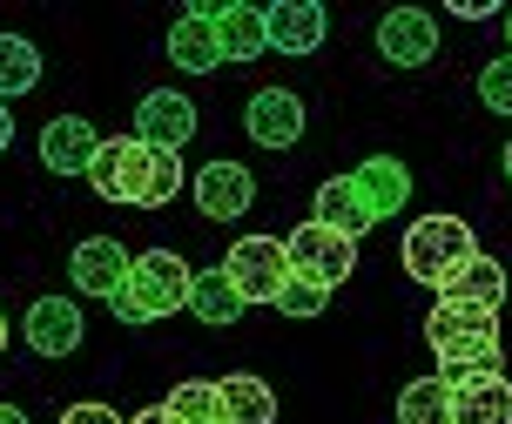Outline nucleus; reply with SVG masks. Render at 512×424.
<instances>
[{"instance_id": "nucleus-1", "label": "nucleus", "mask_w": 512, "mask_h": 424, "mask_svg": "<svg viewBox=\"0 0 512 424\" xmlns=\"http://www.w3.org/2000/svg\"><path fill=\"white\" fill-rule=\"evenodd\" d=\"M88 182H95L102 202L162 209V202H176V189H182V155L176 149H149V142H135V135H115V142H102Z\"/></svg>"}, {"instance_id": "nucleus-2", "label": "nucleus", "mask_w": 512, "mask_h": 424, "mask_svg": "<svg viewBox=\"0 0 512 424\" xmlns=\"http://www.w3.org/2000/svg\"><path fill=\"white\" fill-rule=\"evenodd\" d=\"M425 344L438 350V377H445V384L506 371V350H499V310H479V303L438 297V310L425 317Z\"/></svg>"}, {"instance_id": "nucleus-3", "label": "nucleus", "mask_w": 512, "mask_h": 424, "mask_svg": "<svg viewBox=\"0 0 512 424\" xmlns=\"http://www.w3.org/2000/svg\"><path fill=\"white\" fill-rule=\"evenodd\" d=\"M472 256H479V236H472L465 216H418V223L405 229V243H398L405 276L411 283H432V290H445Z\"/></svg>"}, {"instance_id": "nucleus-4", "label": "nucleus", "mask_w": 512, "mask_h": 424, "mask_svg": "<svg viewBox=\"0 0 512 424\" xmlns=\"http://www.w3.org/2000/svg\"><path fill=\"white\" fill-rule=\"evenodd\" d=\"M189 263H182L176 250H142L135 256V270H128V283L115 290V317L122 324H155V317H176L182 303H189Z\"/></svg>"}, {"instance_id": "nucleus-5", "label": "nucleus", "mask_w": 512, "mask_h": 424, "mask_svg": "<svg viewBox=\"0 0 512 424\" xmlns=\"http://www.w3.org/2000/svg\"><path fill=\"white\" fill-rule=\"evenodd\" d=\"M283 256H290V276H304L317 290H337L344 276L358 270V243L337 236V229H324V223H297L283 236Z\"/></svg>"}, {"instance_id": "nucleus-6", "label": "nucleus", "mask_w": 512, "mask_h": 424, "mask_svg": "<svg viewBox=\"0 0 512 424\" xmlns=\"http://www.w3.org/2000/svg\"><path fill=\"white\" fill-rule=\"evenodd\" d=\"M223 270H230V283H236V297H243V303H270V310H277L283 283H290L283 236H243V243H230Z\"/></svg>"}, {"instance_id": "nucleus-7", "label": "nucleus", "mask_w": 512, "mask_h": 424, "mask_svg": "<svg viewBox=\"0 0 512 424\" xmlns=\"http://www.w3.org/2000/svg\"><path fill=\"white\" fill-rule=\"evenodd\" d=\"M189 135H196V101L176 95V88H149V95L135 101V142H149V149H189Z\"/></svg>"}, {"instance_id": "nucleus-8", "label": "nucleus", "mask_w": 512, "mask_h": 424, "mask_svg": "<svg viewBox=\"0 0 512 424\" xmlns=\"http://www.w3.org/2000/svg\"><path fill=\"white\" fill-rule=\"evenodd\" d=\"M243 128H250L256 149H290V142H304V95H290V88H256L250 108H243Z\"/></svg>"}, {"instance_id": "nucleus-9", "label": "nucleus", "mask_w": 512, "mask_h": 424, "mask_svg": "<svg viewBox=\"0 0 512 424\" xmlns=\"http://www.w3.org/2000/svg\"><path fill=\"white\" fill-rule=\"evenodd\" d=\"M81 303L75 297H41L34 310L21 317V337H27V350L34 357H75L81 350Z\"/></svg>"}, {"instance_id": "nucleus-10", "label": "nucleus", "mask_w": 512, "mask_h": 424, "mask_svg": "<svg viewBox=\"0 0 512 424\" xmlns=\"http://www.w3.org/2000/svg\"><path fill=\"white\" fill-rule=\"evenodd\" d=\"M378 54L391 61V68H425L438 54V21L425 14V7H391L378 21Z\"/></svg>"}, {"instance_id": "nucleus-11", "label": "nucleus", "mask_w": 512, "mask_h": 424, "mask_svg": "<svg viewBox=\"0 0 512 424\" xmlns=\"http://www.w3.org/2000/svg\"><path fill=\"white\" fill-rule=\"evenodd\" d=\"M196 209L203 216H216V223H236V216H250L256 202V175L243 169V162H209V169H196Z\"/></svg>"}, {"instance_id": "nucleus-12", "label": "nucleus", "mask_w": 512, "mask_h": 424, "mask_svg": "<svg viewBox=\"0 0 512 424\" xmlns=\"http://www.w3.org/2000/svg\"><path fill=\"white\" fill-rule=\"evenodd\" d=\"M128 270H135V256H128L115 236H88V243H75V256H68V276H75L81 297H115L128 283Z\"/></svg>"}, {"instance_id": "nucleus-13", "label": "nucleus", "mask_w": 512, "mask_h": 424, "mask_svg": "<svg viewBox=\"0 0 512 424\" xmlns=\"http://www.w3.org/2000/svg\"><path fill=\"white\" fill-rule=\"evenodd\" d=\"M263 27H270V54H317L331 14L317 0H277V7H263Z\"/></svg>"}, {"instance_id": "nucleus-14", "label": "nucleus", "mask_w": 512, "mask_h": 424, "mask_svg": "<svg viewBox=\"0 0 512 424\" xmlns=\"http://www.w3.org/2000/svg\"><path fill=\"white\" fill-rule=\"evenodd\" d=\"M209 21H216V41L230 61H256L270 54V27H263V7H243V0H196Z\"/></svg>"}, {"instance_id": "nucleus-15", "label": "nucleus", "mask_w": 512, "mask_h": 424, "mask_svg": "<svg viewBox=\"0 0 512 424\" xmlns=\"http://www.w3.org/2000/svg\"><path fill=\"white\" fill-rule=\"evenodd\" d=\"M95 155H102V135L81 122V115H54V122L41 128V162H48L54 175H88Z\"/></svg>"}, {"instance_id": "nucleus-16", "label": "nucleus", "mask_w": 512, "mask_h": 424, "mask_svg": "<svg viewBox=\"0 0 512 424\" xmlns=\"http://www.w3.org/2000/svg\"><path fill=\"white\" fill-rule=\"evenodd\" d=\"M169 61L176 68H189V75H216L230 54H223V41H216V21H209L203 7H182L176 27H169Z\"/></svg>"}, {"instance_id": "nucleus-17", "label": "nucleus", "mask_w": 512, "mask_h": 424, "mask_svg": "<svg viewBox=\"0 0 512 424\" xmlns=\"http://www.w3.org/2000/svg\"><path fill=\"white\" fill-rule=\"evenodd\" d=\"M452 424H512V384H506V371L459 377V384H452Z\"/></svg>"}, {"instance_id": "nucleus-18", "label": "nucleus", "mask_w": 512, "mask_h": 424, "mask_svg": "<svg viewBox=\"0 0 512 424\" xmlns=\"http://www.w3.org/2000/svg\"><path fill=\"white\" fill-rule=\"evenodd\" d=\"M351 182H358V196L371 202V216H398V209H405L411 202V169L405 162H398V155H364L358 169H351Z\"/></svg>"}, {"instance_id": "nucleus-19", "label": "nucleus", "mask_w": 512, "mask_h": 424, "mask_svg": "<svg viewBox=\"0 0 512 424\" xmlns=\"http://www.w3.org/2000/svg\"><path fill=\"white\" fill-rule=\"evenodd\" d=\"M310 209H317L310 223L337 229V236H351V243H358L364 229H378V216H371V202L358 196V182H351V175H331V182L317 189V202H310Z\"/></svg>"}, {"instance_id": "nucleus-20", "label": "nucleus", "mask_w": 512, "mask_h": 424, "mask_svg": "<svg viewBox=\"0 0 512 424\" xmlns=\"http://www.w3.org/2000/svg\"><path fill=\"white\" fill-rule=\"evenodd\" d=\"M506 290H512V276L499 270V256L479 250L459 276H452V283H445V290H438V297H452V303H479V310H499V303H506Z\"/></svg>"}, {"instance_id": "nucleus-21", "label": "nucleus", "mask_w": 512, "mask_h": 424, "mask_svg": "<svg viewBox=\"0 0 512 424\" xmlns=\"http://www.w3.org/2000/svg\"><path fill=\"white\" fill-rule=\"evenodd\" d=\"M223 411H230V424H277V391L263 377L236 371L223 377Z\"/></svg>"}, {"instance_id": "nucleus-22", "label": "nucleus", "mask_w": 512, "mask_h": 424, "mask_svg": "<svg viewBox=\"0 0 512 424\" xmlns=\"http://www.w3.org/2000/svg\"><path fill=\"white\" fill-rule=\"evenodd\" d=\"M189 310H196L203 324H236V317H243V297H236V283H230V270H223V263L189 283Z\"/></svg>"}, {"instance_id": "nucleus-23", "label": "nucleus", "mask_w": 512, "mask_h": 424, "mask_svg": "<svg viewBox=\"0 0 512 424\" xmlns=\"http://www.w3.org/2000/svg\"><path fill=\"white\" fill-rule=\"evenodd\" d=\"M398 424H452V384L445 377H411L398 391Z\"/></svg>"}, {"instance_id": "nucleus-24", "label": "nucleus", "mask_w": 512, "mask_h": 424, "mask_svg": "<svg viewBox=\"0 0 512 424\" xmlns=\"http://www.w3.org/2000/svg\"><path fill=\"white\" fill-rule=\"evenodd\" d=\"M41 88V48L21 41V34H0V101Z\"/></svg>"}, {"instance_id": "nucleus-25", "label": "nucleus", "mask_w": 512, "mask_h": 424, "mask_svg": "<svg viewBox=\"0 0 512 424\" xmlns=\"http://www.w3.org/2000/svg\"><path fill=\"white\" fill-rule=\"evenodd\" d=\"M169 418L176 424H230V411H223V384H203V377L176 384V391H169Z\"/></svg>"}, {"instance_id": "nucleus-26", "label": "nucleus", "mask_w": 512, "mask_h": 424, "mask_svg": "<svg viewBox=\"0 0 512 424\" xmlns=\"http://www.w3.org/2000/svg\"><path fill=\"white\" fill-rule=\"evenodd\" d=\"M479 101H486L492 115H512V54L486 61V75H479Z\"/></svg>"}, {"instance_id": "nucleus-27", "label": "nucleus", "mask_w": 512, "mask_h": 424, "mask_svg": "<svg viewBox=\"0 0 512 424\" xmlns=\"http://www.w3.org/2000/svg\"><path fill=\"white\" fill-rule=\"evenodd\" d=\"M324 297H331V290H317V283H304V276H290L283 297H277V310H283V317H324Z\"/></svg>"}, {"instance_id": "nucleus-28", "label": "nucleus", "mask_w": 512, "mask_h": 424, "mask_svg": "<svg viewBox=\"0 0 512 424\" xmlns=\"http://www.w3.org/2000/svg\"><path fill=\"white\" fill-rule=\"evenodd\" d=\"M61 424H128V418H115L108 404H68V411H61Z\"/></svg>"}, {"instance_id": "nucleus-29", "label": "nucleus", "mask_w": 512, "mask_h": 424, "mask_svg": "<svg viewBox=\"0 0 512 424\" xmlns=\"http://www.w3.org/2000/svg\"><path fill=\"white\" fill-rule=\"evenodd\" d=\"M452 14H459V21H492L499 0H452Z\"/></svg>"}, {"instance_id": "nucleus-30", "label": "nucleus", "mask_w": 512, "mask_h": 424, "mask_svg": "<svg viewBox=\"0 0 512 424\" xmlns=\"http://www.w3.org/2000/svg\"><path fill=\"white\" fill-rule=\"evenodd\" d=\"M128 424H176V418H169V404H149V411H135Z\"/></svg>"}, {"instance_id": "nucleus-31", "label": "nucleus", "mask_w": 512, "mask_h": 424, "mask_svg": "<svg viewBox=\"0 0 512 424\" xmlns=\"http://www.w3.org/2000/svg\"><path fill=\"white\" fill-rule=\"evenodd\" d=\"M14 149V108H7V101H0V155Z\"/></svg>"}, {"instance_id": "nucleus-32", "label": "nucleus", "mask_w": 512, "mask_h": 424, "mask_svg": "<svg viewBox=\"0 0 512 424\" xmlns=\"http://www.w3.org/2000/svg\"><path fill=\"white\" fill-rule=\"evenodd\" d=\"M0 424H27V418H21V411H14V404H0Z\"/></svg>"}, {"instance_id": "nucleus-33", "label": "nucleus", "mask_w": 512, "mask_h": 424, "mask_svg": "<svg viewBox=\"0 0 512 424\" xmlns=\"http://www.w3.org/2000/svg\"><path fill=\"white\" fill-rule=\"evenodd\" d=\"M506 189H512V142H506Z\"/></svg>"}, {"instance_id": "nucleus-34", "label": "nucleus", "mask_w": 512, "mask_h": 424, "mask_svg": "<svg viewBox=\"0 0 512 424\" xmlns=\"http://www.w3.org/2000/svg\"><path fill=\"white\" fill-rule=\"evenodd\" d=\"M0 350H7V310H0Z\"/></svg>"}, {"instance_id": "nucleus-35", "label": "nucleus", "mask_w": 512, "mask_h": 424, "mask_svg": "<svg viewBox=\"0 0 512 424\" xmlns=\"http://www.w3.org/2000/svg\"><path fill=\"white\" fill-rule=\"evenodd\" d=\"M506 48H512V7H506Z\"/></svg>"}]
</instances>
